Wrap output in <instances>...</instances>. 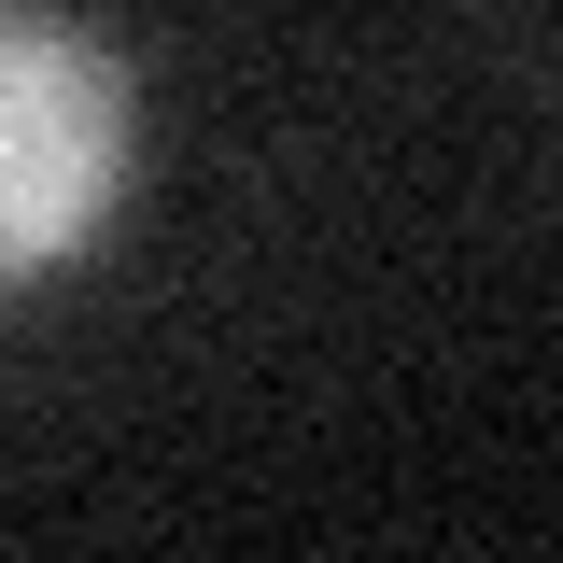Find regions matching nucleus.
<instances>
[{"label":"nucleus","instance_id":"f257e3e1","mask_svg":"<svg viewBox=\"0 0 563 563\" xmlns=\"http://www.w3.org/2000/svg\"><path fill=\"white\" fill-rule=\"evenodd\" d=\"M128 198V70L70 14H0V282L57 268Z\"/></svg>","mask_w":563,"mask_h":563}]
</instances>
